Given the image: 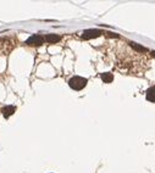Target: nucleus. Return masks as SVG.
<instances>
[{
  "mask_svg": "<svg viewBox=\"0 0 155 173\" xmlns=\"http://www.w3.org/2000/svg\"><path fill=\"white\" fill-rule=\"evenodd\" d=\"M68 85L75 90H81L87 85V79L83 78V77H80V76L72 77V78L68 81Z\"/></svg>",
  "mask_w": 155,
  "mask_h": 173,
  "instance_id": "obj_1",
  "label": "nucleus"
},
{
  "mask_svg": "<svg viewBox=\"0 0 155 173\" xmlns=\"http://www.w3.org/2000/svg\"><path fill=\"white\" fill-rule=\"evenodd\" d=\"M26 43L28 45H33V47H39V45H42L44 43V38L40 37V35H32L29 37L28 39L26 40Z\"/></svg>",
  "mask_w": 155,
  "mask_h": 173,
  "instance_id": "obj_2",
  "label": "nucleus"
},
{
  "mask_svg": "<svg viewBox=\"0 0 155 173\" xmlns=\"http://www.w3.org/2000/svg\"><path fill=\"white\" fill-rule=\"evenodd\" d=\"M103 32L99 31V29H87L83 32V34H82V37L84 39H93V38H97L99 35H102Z\"/></svg>",
  "mask_w": 155,
  "mask_h": 173,
  "instance_id": "obj_3",
  "label": "nucleus"
},
{
  "mask_svg": "<svg viewBox=\"0 0 155 173\" xmlns=\"http://www.w3.org/2000/svg\"><path fill=\"white\" fill-rule=\"evenodd\" d=\"M44 39L47 40V43H49V44H55L60 40V37L56 35V34H47Z\"/></svg>",
  "mask_w": 155,
  "mask_h": 173,
  "instance_id": "obj_4",
  "label": "nucleus"
},
{
  "mask_svg": "<svg viewBox=\"0 0 155 173\" xmlns=\"http://www.w3.org/2000/svg\"><path fill=\"white\" fill-rule=\"evenodd\" d=\"M147 99L149 101L155 102V86H150L147 90Z\"/></svg>",
  "mask_w": 155,
  "mask_h": 173,
  "instance_id": "obj_5",
  "label": "nucleus"
},
{
  "mask_svg": "<svg viewBox=\"0 0 155 173\" xmlns=\"http://www.w3.org/2000/svg\"><path fill=\"white\" fill-rule=\"evenodd\" d=\"M1 111H3V115L5 116V117H10L12 113L16 111V108L13 107V106H6V107H4Z\"/></svg>",
  "mask_w": 155,
  "mask_h": 173,
  "instance_id": "obj_6",
  "label": "nucleus"
},
{
  "mask_svg": "<svg viewBox=\"0 0 155 173\" xmlns=\"http://www.w3.org/2000/svg\"><path fill=\"white\" fill-rule=\"evenodd\" d=\"M102 79L103 82H105V83H111L112 79H114V76L110 73V72H105V73H102Z\"/></svg>",
  "mask_w": 155,
  "mask_h": 173,
  "instance_id": "obj_7",
  "label": "nucleus"
},
{
  "mask_svg": "<svg viewBox=\"0 0 155 173\" xmlns=\"http://www.w3.org/2000/svg\"><path fill=\"white\" fill-rule=\"evenodd\" d=\"M130 44H131V47L133 48L134 50H137V51H140V53H147L148 51L147 48H144V47H142V45H139V44H136L133 42H131Z\"/></svg>",
  "mask_w": 155,
  "mask_h": 173,
  "instance_id": "obj_8",
  "label": "nucleus"
},
{
  "mask_svg": "<svg viewBox=\"0 0 155 173\" xmlns=\"http://www.w3.org/2000/svg\"><path fill=\"white\" fill-rule=\"evenodd\" d=\"M152 55H153V56H155V51H152Z\"/></svg>",
  "mask_w": 155,
  "mask_h": 173,
  "instance_id": "obj_9",
  "label": "nucleus"
}]
</instances>
